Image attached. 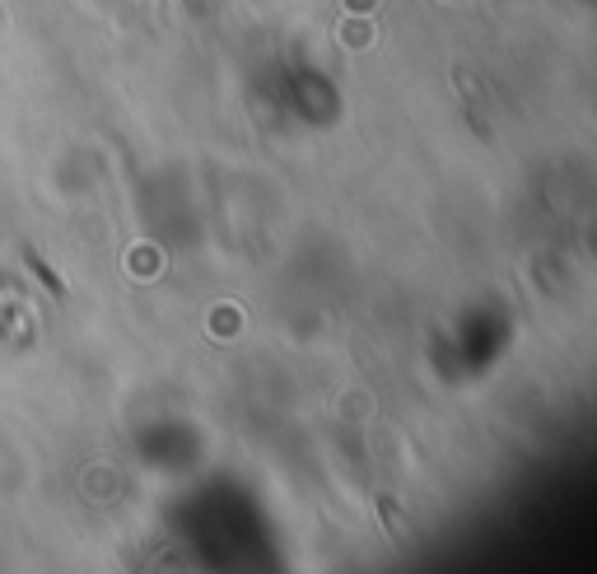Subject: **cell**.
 <instances>
[{"label": "cell", "mask_w": 597, "mask_h": 574, "mask_svg": "<svg viewBox=\"0 0 597 574\" xmlns=\"http://www.w3.org/2000/svg\"><path fill=\"white\" fill-rule=\"evenodd\" d=\"M28 266H33V271H38V276H42V280H47V290H52V295H61V280H57V276H52V271H47V261H42V257H38V253H28Z\"/></svg>", "instance_id": "6da1fadb"}]
</instances>
